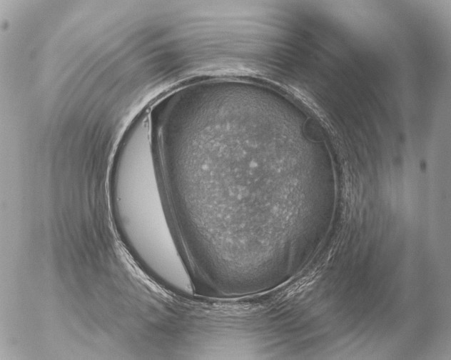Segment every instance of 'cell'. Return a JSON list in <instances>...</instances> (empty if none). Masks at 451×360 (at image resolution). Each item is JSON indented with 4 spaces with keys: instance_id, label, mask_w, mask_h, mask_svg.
<instances>
[{
    "instance_id": "1",
    "label": "cell",
    "mask_w": 451,
    "mask_h": 360,
    "mask_svg": "<svg viewBox=\"0 0 451 360\" xmlns=\"http://www.w3.org/2000/svg\"><path fill=\"white\" fill-rule=\"evenodd\" d=\"M113 194L121 230L131 249L170 289L191 294V278L163 204L145 121L133 128L120 151Z\"/></svg>"
}]
</instances>
